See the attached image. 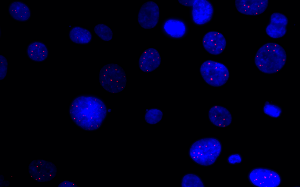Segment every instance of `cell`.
<instances>
[{
	"instance_id": "obj_11",
	"label": "cell",
	"mask_w": 300,
	"mask_h": 187,
	"mask_svg": "<svg viewBox=\"0 0 300 187\" xmlns=\"http://www.w3.org/2000/svg\"><path fill=\"white\" fill-rule=\"evenodd\" d=\"M288 22L284 15L275 13L271 15L270 22L266 28L267 34L270 37L277 39L282 37L286 34Z\"/></svg>"
},
{
	"instance_id": "obj_9",
	"label": "cell",
	"mask_w": 300,
	"mask_h": 187,
	"mask_svg": "<svg viewBox=\"0 0 300 187\" xmlns=\"http://www.w3.org/2000/svg\"><path fill=\"white\" fill-rule=\"evenodd\" d=\"M192 7V19L196 24L203 25L211 20L214 9L212 4L208 1L195 0Z\"/></svg>"
},
{
	"instance_id": "obj_22",
	"label": "cell",
	"mask_w": 300,
	"mask_h": 187,
	"mask_svg": "<svg viewBox=\"0 0 300 187\" xmlns=\"http://www.w3.org/2000/svg\"><path fill=\"white\" fill-rule=\"evenodd\" d=\"M263 110L265 114L273 117H278L281 112L279 107L275 105L270 104L268 102L265 103Z\"/></svg>"
},
{
	"instance_id": "obj_21",
	"label": "cell",
	"mask_w": 300,
	"mask_h": 187,
	"mask_svg": "<svg viewBox=\"0 0 300 187\" xmlns=\"http://www.w3.org/2000/svg\"><path fill=\"white\" fill-rule=\"evenodd\" d=\"M162 112L160 110L153 108L148 110L145 116V119L149 124H153L157 123L162 119Z\"/></svg>"
},
{
	"instance_id": "obj_2",
	"label": "cell",
	"mask_w": 300,
	"mask_h": 187,
	"mask_svg": "<svg viewBox=\"0 0 300 187\" xmlns=\"http://www.w3.org/2000/svg\"><path fill=\"white\" fill-rule=\"evenodd\" d=\"M255 58V64L261 72L265 73H275L285 64L286 52L279 45L274 43L264 44L258 51Z\"/></svg>"
},
{
	"instance_id": "obj_10",
	"label": "cell",
	"mask_w": 300,
	"mask_h": 187,
	"mask_svg": "<svg viewBox=\"0 0 300 187\" xmlns=\"http://www.w3.org/2000/svg\"><path fill=\"white\" fill-rule=\"evenodd\" d=\"M203 45L209 53L217 55L221 53L226 45V41L223 35L216 31L207 33L203 37Z\"/></svg>"
},
{
	"instance_id": "obj_17",
	"label": "cell",
	"mask_w": 300,
	"mask_h": 187,
	"mask_svg": "<svg viewBox=\"0 0 300 187\" xmlns=\"http://www.w3.org/2000/svg\"><path fill=\"white\" fill-rule=\"evenodd\" d=\"M9 12L13 19L21 21L28 20L31 14L29 7L23 3L18 1L11 3L9 8Z\"/></svg>"
},
{
	"instance_id": "obj_16",
	"label": "cell",
	"mask_w": 300,
	"mask_h": 187,
	"mask_svg": "<svg viewBox=\"0 0 300 187\" xmlns=\"http://www.w3.org/2000/svg\"><path fill=\"white\" fill-rule=\"evenodd\" d=\"M27 53L30 58L38 62L44 60L48 55V49L45 45L39 41L30 44L28 46Z\"/></svg>"
},
{
	"instance_id": "obj_23",
	"label": "cell",
	"mask_w": 300,
	"mask_h": 187,
	"mask_svg": "<svg viewBox=\"0 0 300 187\" xmlns=\"http://www.w3.org/2000/svg\"><path fill=\"white\" fill-rule=\"evenodd\" d=\"M0 80L4 79L6 76L8 69V62L6 58L0 55Z\"/></svg>"
},
{
	"instance_id": "obj_15",
	"label": "cell",
	"mask_w": 300,
	"mask_h": 187,
	"mask_svg": "<svg viewBox=\"0 0 300 187\" xmlns=\"http://www.w3.org/2000/svg\"><path fill=\"white\" fill-rule=\"evenodd\" d=\"M163 28L167 34L175 38L182 37L186 31L184 23L176 19H171L166 21L164 24Z\"/></svg>"
},
{
	"instance_id": "obj_19",
	"label": "cell",
	"mask_w": 300,
	"mask_h": 187,
	"mask_svg": "<svg viewBox=\"0 0 300 187\" xmlns=\"http://www.w3.org/2000/svg\"><path fill=\"white\" fill-rule=\"evenodd\" d=\"M181 186L182 187H204L200 179L193 174H188L183 178Z\"/></svg>"
},
{
	"instance_id": "obj_7",
	"label": "cell",
	"mask_w": 300,
	"mask_h": 187,
	"mask_svg": "<svg viewBox=\"0 0 300 187\" xmlns=\"http://www.w3.org/2000/svg\"><path fill=\"white\" fill-rule=\"evenodd\" d=\"M279 175L276 172L267 169L257 168L250 173L248 178L253 185L259 187H277L281 182Z\"/></svg>"
},
{
	"instance_id": "obj_18",
	"label": "cell",
	"mask_w": 300,
	"mask_h": 187,
	"mask_svg": "<svg viewBox=\"0 0 300 187\" xmlns=\"http://www.w3.org/2000/svg\"><path fill=\"white\" fill-rule=\"evenodd\" d=\"M69 37L74 43L84 44L90 42L92 36L91 32L86 29L80 27H75L70 30Z\"/></svg>"
},
{
	"instance_id": "obj_26",
	"label": "cell",
	"mask_w": 300,
	"mask_h": 187,
	"mask_svg": "<svg viewBox=\"0 0 300 187\" xmlns=\"http://www.w3.org/2000/svg\"><path fill=\"white\" fill-rule=\"evenodd\" d=\"M195 0H178L179 2L182 5L188 6H192Z\"/></svg>"
},
{
	"instance_id": "obj_12",
	"label": "cell",
	"mask_w": 300,
	"mask_h": 187,
	"mask_svg": "<svg viewBox=\"0 0 300 187\" xmlns=\"http://www.w3.org/2000/svg\"><path fill=\"white\" fill-rule=\"evenodd\" d=\"M268 0H236L235 5L237 11L246 15H256L261 14L267 8Z\"/></svg>"
},
{
	"instance_id": "obj_27",
	"label": "cell",
	"mask_w": 300,
	"mask_h": 187,
	"mask_svg": "<svg viewBox=\"0 0 300 187\" xmlns=\"http://www.w3.org/2000/svg\"><path fill=\"white\" fill-rule=\"evenodd\" d=\"M4 178L3 175L0 176V187L8 186L10 184L8 181H4Z\"/></svg>"
},
{
	"instance_id": "obj_20",
	"label": "cell",
	"mask_w": 300,
	"mask_h": 187,
	"mask_svg": "<svg viewBox=\"0 0 300 187\" xmlns=\"http://www.w3.org/2000/svg\"><path fill=\"white\" fill-rule=\"evenodd\" d=\"M95 33L102 40L109 41L112 37L113 33L111 29L106 25L99 24L96 25L94 28Z\"/></svg>"
},
{
	"instance_id": "obj_3",
	"label": "cell",
	"mask_w": 300,
	"mask_h": 187,
	"mask_svg": "<svg viewBox=\"0 0 300 187\" xmlns=\"http://www.w3.org/2000/svg\"><path fill=\"white\" fill-rule=\"evenodd\" d=\"M221 150V145L219 140L214 138H206L194 143L190 148L189 155L197 163L207 166L215 162Z\"/></svg>"
},
{
	"instance_id": "obj_6",
	"label": "cell",
	"mask_w": 300,
	"mask_h": 187,
	"mask_svg": "<svg viewBox=\"0 0 300 187\" xmlns=\"http://www.w3.org/2000/svg\"><path fill=\"white\" fill-rule=\"evenodd\" d=\"M57 171L54 164L43 159L33 160L28 166V172L30 176L38 182L50 181L55 177Z\"/></svg>"
},
{
	"instance_id": "obj_5",
	"label": "cell",
	"mask_w": 300,
	"mask_h": 187,
	"mask_svg": "<svg viewBox=\"0 0 300 187\" xmlns=\"http://www.w3.org/2000/svg\"><path fill=\"white\" fill-rule=\"evenodd\" d=\"M201 75L205 82L209 85L221 86L226 83L229 77V70L224 64L209 60L204 62L200 68Z\"/></svg>"
},
{
	"instance_id": "obj_13",
	"label": "cell",
	"mask_w": 300,
	"mask_h": 187,
	"mask_svg": "<svg viewBox=\"0 0 300 187\" xmlns=\"http://www.w3.org/2000/svg\"><path fill=\"white\" fill-rule=\"evenodd\" d=\"M161 61L160 55L155 49L149 48L143 52L139 59L138 64L143 72H149L154 71L159 66Z\"/></svg>"
},
{
	"instance_id": "obj_25",
	"label": "cell",
	"mask_w": 300,
	"mask_h": 187,
	"mask_svg": "<svg viewBox=\"0 0 300 187\" xmlns=\"http://www.w3.org/2000/svg\"><path fill=\"white\" fill-rule=\"evenodd\" d=\"M73 185H75V184H73L72 182L65 180L60 183L58 187H72Z\"/></svg>"
},
{
	"instance_id": "obj_8",
	"label": "cell",
	"mask_w": 300,
	"mask_h": 187,
	"mask_svg": "<svg viewBox=\"0 0 300 187\" xmlns=\"http://www.w3.org/2000/svg\"><path fill=\"white\" fill-rule=\"evenodd\" d=\"M159 15V9L158 5L153 1H148L141 6L138 14V21L142 28L151 29L158 24Z\"/></svg>"
},
{
	"instance_id": "obj_4",
	"label": "cell",
	"mask_w": 300,
	"mask_h": 187,
	"mask_svg": "<svg viewBox=\"0 0 300 187\" xmlns=\"http://www.w3.org/2000/svg\"><path fill=\"white\" fill-rule=\"evenodd\" d=\"M99 82L106 91L112 93H117L125 88L127 83L125 73L122 68L114 63L104 65L99 74Z\"/></svg>"
},
{
	"instance_id": "obj_1",
	"label": "cell",
	"mask_w": 300,
	"mask_h": 187,
	"mask_svg": "<svg viewBox=\"0 0 300 187\" xmlns=\"http://www.w3.org/2000/svg\"><path fill=\"white\" fill-rule=\"evenodd\" d=\"M107 111L105 104L99 98L82 96L73 101L69 113L71 119L78 126L85 130L93 131L101 125Z\"/></svg>"
},
{
	"instance_id": "obj_14",
	"label": "cell",
	"mask_w": 300,
	"mask_h": 187,
	"mask_svg": "<svg viewBox=\"0 0 300 187\" xmlns=\"http://www.w3.org/2000/svg\"><path fill=\"white\" fill-rule=\"evenodd\" d=\"M209 117L211 122L217 126L224 127L229 125L232 121V116L226 108L220 106L211 108L209 112Z\"/></svg>"
},
{
	"instance_id": "obj_24",
	"label": "cell",
	"mask_w": 300,
	"mask_h": 187,
	"mask_svg": "<svg viewBox=\"0 0 300 187\" xmlns=\"http://www.w3.org/2000/svg\"><path fill=\"white\" fill-rule=\"evenodd\" d=\"M242 161L241 156L238 154H232L230 155L228 158V162L231 164L240 163Z\"/></svg>"
}]
</instances>
